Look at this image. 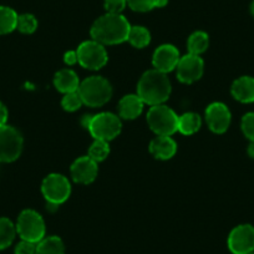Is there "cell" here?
<instances>
[{"instance_id":"6da1fadb","label":"cell","mask_w":254,"mask_h":254,"mask_svg":"<svg viewBox=\"0 0 254 254\" xmlns=\"http://www.w3.org/2000/svg\"><path fill=\"white\" fill-rule=\"evenodd\" d=\"M131 25L122 14L106 13L91 26L92 40L102 45H116L127 40Z\"/></svg>"},{"instance_id":"7a4b0ae2","label":"cell","mask_w":254,"mask_h":254,"mask_svg":"<svg viewBox=\"0 0 254 254\" xmlns=\"http://www.w3.org/2000/svg\"><path fill=\"white\" fill-rule=\"evenodd\" d=\"M137 95L151 106L162 105L171 95V82L167 75L156 69L146 71L137 84Z\"/></svg>"},{"instance_id":"3957f363","label":"cell","mask_w":254,"mask_h":254,"mask_svg":"<svg viewBox=\"0 0 254 254\" xmlns=\"http://www.w3.org/2000/svg\"><path fill=\"white\" fill-rule=\"evenodd\" d=\"M95 140L111 141L120 135L122 128L121 120L111 112H101L94 116H85L82 121Z\"/></svg>"},{"instance_id":"277c9868","label":"cell","mask_w":254,"mask_h":254,"mask_svg":"<svg viewBox=\"0 0 254 254\" xmlns=\"http://www.w3.org/2000/svg\"><path fill=\"white\" fill-rule=\"evenodd\" d=\"M79 94L84 105L100 107L106 104L112 96L111 84L101 76H91L80 84Z\"/></svg>"},{"instance_id":"5b68a950","label":"cell","mask_w":254,"mask_h":254,"mask_svg":"<svg viewBox=\"0 0 254 254\" xmlns=\"http://www.w3.org/2000/svg\"><path fill=\"white\" fill-rule=\"evenodd\" d=\"M147 124L157 136H172L178 131V116L163 104L148 110Z\"/></svg>"},{"instance_id":"8992f818","label":"cell","mask_w":254,"mask_h":254,"mask_svg":"<svg viewBox=\"0 0 254 254\" xmlns=\"http://www.w3.org/2000/svg\"><path fill=\"white\" fill-rule=\"evenodd\" d=\"M16 233L21 239L33 243H39L45 238V222L38 212L25 209L19 216L16 222Z\"/></svg>"},{"instance_id":"52a82bcc","label":"cell","mask_w":254,"mask_h":254,"mask_svg":"<svg viewBox=\"0 0 254 254\" xmlns=\"http://www.w3.org/2000/svg\"><path fill=\"white\" fill-rule=\"evenodd\" d=\"M77 63L82 67L89 70H100L107 64L109 56H107L106 49L104 45L95 40L84 41L77 48Z\"/></svg>"},{"instance_id":"ba28073f","label":"cell","mask_w":254,"mask_h":254,"mask_svg":"<svg viewBox=\"0 0 254 254\" xmlns=\"http://www.w3.org/2000/svg\"><path fill=\"white\" fill-rule=\"evenodd\" d=\"M41 190H43L44 197L49 203L59 206L70 197L71 186H70L69 180L65 176L53 173L44 180Z\"/></svg>"},{"instance_id":"9c48e42d","label":"cell","mask_w":254,"mask_h":254,"mask_svg":"<svg viewBox=\"0 0 254 254\" xmlns=\"http://www.w3.org/2000/svg\"><path fill=\"white\" fill-rule=\"evenodd\" d=\"M23 151V137L14 127L0 126V162L18 160Z\"/></svg>"},{"instance_id":"30bf717a","label":"cell","mask_w":254,"mask_h":254,"mask_svg":"<svg viewBox=\"0 0 254 254\" xmlns=\"http://www.w3.org/2000/svg\"><path fill=\"white\" fill-rule=\"evenodd\" d=\"M228 248L233 254H249L254 252V227L241 224L229 233Z\"/></svg>"},{"instance_id":"8fae6325","label":"cell","mask_w":254,"mask_h":254,"mask_svg":"<svg viewBox=\"0 0 254 254\" xmlns=\"http://www.w3.org/2000/svg\"><path fill=\"white\" fill-rule=\"evenodd\" d=\"M203 60L199 55L187 54L180 59L177 65V77L183 84H192L197 81L203 75Z\"/></svg>"},{"instance_id":"7c38bea8","label":"cell","mask_w":254,"mask_h":254,"mask_svg":"<svg viewBox=\"0 0 254 254\" xmlns=\"http://www.w3.org/2000/svg\"><path fill=\"white\" fill-rule=\"evenodd\" d=\"M206 120L214 133H224L231 125L232 115L228 107L222 102H213L206 110Z\"/></svg>"},{"instance_id":"4fadbf2b","label":"cell","mask_w":254,"mask_h":254,"mask_svg":"<svg viewBox=\"0 0 254 254\" xmlns=\"http://www.w3.org/2000/svg\"><path fill=\"white\" fill-rule=\"evenodd\" d=\"M180 59V51L177 50V48L170 45V44H165V45H161L160 48H157V50L155 51L152 64L156 70L167 74V72L172 71L177 67Z\"/></svg>"},{"instance_id":"5bb4252c","label":"cell","mask_w":254,"mask_h":254,"mask_svg":"<svg viewBox=\"0 0 254 254\" xmlns=\"http://www.w3.org/2000/svg\"><path fill=\"white\" fill-rule=\"evenodd\" d=\"M97 172H99L97 162L91 160L89 156L77 158L71 166L72 180L81 185H89L94 182L95 178L97 177Z\"/></svg>"},{"instance_id":"9a60e30c","label":"cell","mask_w":254,"mask_h":254,"mask_svg":"<svg viewBox=\"0 0 254 254\" xmlns=\"http://www.w3.org/2000/svg\"><path fill=\"white\" fill-rule=\"evenodd\" d=\"M150 152L158 160H170L177 152V143L171 136H157L151 141Z\"/></svg>"},{"instance_id":"2e32d148","label":"cell","mask_w":254,"mask_h":254,"mask_svg":"<svg viewBox=\"0 0 254 254\" xmlns=\"http://www.w3.org/2000/svg\"><path fill=\"white\" fill-rule=\"evenodd\" d=\"M234 99L243 104L254 102V77L242 76L233 82L231 89Z\"/></svg>"},{"instance_id":"e0dca14e","label":"cell","mask_w":254,"mask_h":254,"mask_svg":"<svg viewBox=\"0 0 254 254\" xmlns=\"http://www.w3.org/2000/svg\"><path fill=\"white\" fill-rule=\"evenodd\" d=\"M145 102L138 95H126L119 104V114L125 120H133L142 114Z\"/></svg>"},{"instance_id":"ac0fdd59","label":"cell","mask_w":254,"mask_h":254,"mask_svg":"<svg viewBox=\"0 0 254 254\" xmlns=\"http://www.w3.org/2000/svg\"><path fill=\"white\" fill-rule=\"evenodd\" d=\"M54 85L63 94H69V92L79 90L80 81L77 75L72 70L64 69L56 72L55 77H54Z\"/></svg>"},{"instance_id":"d6986e66","label":"cell","mask_w":254,"mask_h":254,"mask_svg":"<svg viewBox=\"0 0 254 254\" xmlns=\"http://www.w3.org/2000/svg\"><path fill=\"white\" fill-rule=\"evenodd\" d=\"M201 117L194 112H187L178 116V131L183 135H193L201 128Z\"/></svg>"},{"instance_id":"ffe728a7","label":"cell","mask_w":254,"mask_h":254,"mask_svg":"<svg viewBox=\"0 0 254 254\" xmlns=\"http://www.w3.org/2000/svg\"><path fill=\"white\" fill-rule=\"evenodd\" d=\"M35 254H65V246L59 237H46L36 243Z\"/></svg>"},{"instance_id":"44dd1931","label":"cell","mask_w":254,"mask_h":254,"mask_svg":"<svg viewBox=\"0 0 254 254\" xmlns=\"http://www.w3.org/2000/svg\"><path fill=\"white\" fill-rule=\"evenodd\" d=\"M18 14L9 6H0V35L11 33L18 25Z\"/></svg>"},{"instance_id":"7402d4cb","label":"cell","mask_w":254,"mask_h":254,"mask_svg":"<svg viewBox=\"0 0 254 254\" xmlns=\"http://www.w3.org/2000/svg\"><path fill=\"white\" fill-rule=\"evenodd\" d=\"M209 38L204 31H196L188 38L187 48L190 54L193 55H201L202 53L208 49Z\"/></svg>"},{"instance_id":"603a6c76","label":"cell","mask_w":254,"mask_h":254,"mask_svg":"<svg viewBox=\"0 0 254 254\" xmlns=\"http://www.w3.org/2000/svg\"><path fill=\"white\" fill-rule=\"evenodd\" d=\"M16 236V227L10 219L0 218V251L5 249L14 242Z\"/></svg>"},{"instance_id":"cb8c5ba5","label":"cell","mask_w":254,"mask_h":254,"mask_svg":"<svg viewBox=\"0 0 254 254\" xmlns=\"http://www.w3.org/2000/svg\"><path fill=\"white\" fill-rule=\"evenodd\" d=\"M127 40H128V43L131 45L135 46V48L142 49L150 44L151 34L143 26H131Z\"/></svg>"},{"instance_id":"d4e9b609","label":"cell","mask_w":254,"mask_h":254,"mask_svg":"<svg viewBox=\"0 0 254 254\" xmlns=\"http://www.w3.org/2000/svg\"><path fill=\"white\" fill-rule=\"evenodd\" d=\"M110 153V146L107 141L95 140L91 147L89 148V157L95 162H101L106 160Z\"/></svg>"},{"instance_id":"484cf974","label":"cell","mask_w":254,"mask_h":254,"mask_svg":"<svg viewBox=\"0 0 254 254\" xmlns=\"http://www.w3.org/2000/svg\"><path fill=\"white\" fill-rule=\"evenodd\" d=\"M16 29L23 34H33L38 29V20L31 14H21L18 16Z\"/></svg>"},{"instance_id":"4316f807","label":"cell","mask_w":254,"mask_h":254,"mask_svg":"<svg viewBox=\"0 0 254 254\" xmlns=\"http://www.w3.org/2000/svg\"><path fill=\"white\" fill-rule=\"evenodd\" d=\"M61 105H63L64 110L72 112L79 110L84 105V102H82L79 91H72L69 92V94H65V96L63 97V101H61Z\"/></svg>"},{"instance_id":"83f0119b","label":"cell","mask_w":254,"mask_h":254,"mask_svg":"<svg viewBox=\"0 0 254 254\" xmlns=\"http://www.w3.org/2000/svg\"><path fill=\"white\" fill-rule=\"evenodd\" d=\"M242 131L251 142H254V112H248L242 119Z\"/></svg>"},{"instance_id":"f1b7e54d","label":"cell","mask_w":254,"mask_h":254,"mask_svg":"<svg viewBox=\"0 0 254 254\" xmlns=\"http://www.w3.org/2000/svg\"><path fill=\"white\" fill-rule=\"evenodd\" d=\"M127 5L138 13H146L156 8V0H127Z\"/></svg>"},{"instance_id":"f546056e","label":"cell","mask_w":254,"mask_h":254,"mask_svg":"<svg viewBox=\"0 0 254 254\" xmlns=\"http://www.w3.org/2000/svg\"><path fill=\"white\" fill-rule=\"evenodd\" d=\"M104 5L107 13L121 14L127 5V0H104Z\"/></svg>"},{"instance_id":"4dcf8cb0","label":"cell","mask_w":254,"mask_h":254,"mask_svg":"<svg viewBox=\"0 0 254 254\" xmlns=\"http://www.w3.org/2000/svg\"><path fill=\"white\" fill-rule=\"evenodd\" d=\"M15 254H35L36 253V243L28 242L21 239L15 247Z\"/></svg>"},{"instance_id":"1f68e13d","label":"cell","mask_w":254,"mask_h":254,"mask_svg":"<svg viewBox=\"0 0 254 254\" xmlns=\"http://www.w3.org/2000/svg\"><path fill=\"white\" fill-rule=\"evenodd\" d=\"M64 61L67 65H75L77 63V53L76 51H67L64 56Z\"/></svg>"},{"instance_id":"d6a6232c","label":"cell","mask_w":254,"mask_h":254,"mask_svg":"<svg viewBox=\"0 0 254 254\" xmlns=\"http://www.w3.org/2000/svg\"><path fill=\"white\" fill-rule=\"evenodd\" d=\"M6 121H8V110H6L5 105L0 101V126L6 125Z\"/></svg>"},{"instance_id":"836d02e7","label":"cell","mask_w":254,"mask_h":254,"mask_svg":"<svg viewBox=\"0 0 254 254\" xmlns=\"http://www.w3.org/2000/svg\"><path fill=\"white\" fill-rule=\"evenodd\" d=\"M168 4V0H156V8H163Z\"/></svg>"},{"instance_id":"e575fe53","label":"cell","mask_w":254,"mask_h":254,"mask_svg":"<svg viewBox=\"0 0 254 254\" xmlns=\"http://www.w3.org/2000/svg\"><path fill=\"white\" fill-rule=\"evenodd\" d=\"M248 155L251 158H254V142H251L248 146Z\"/></svg>"},{"instance_id":"d590c367","label":"cell","mask_w":254,"mask_h":254,"mask_svg":"<svg viewBox=\"0 0 254 254\" xmlns=\"http://www.w3.org/2000/svg\"><path fill=\"white\" fill-rule=\"evenodd\" d=\"M251 13H252V15H253V18H254V0L252 1V4H251Z\"/></svg>"},{"instance_id":"8d00e7d4","label":"cell","mask_w":254,"mask_h":254,"mask_svg":"<svg viewBox=\"0 0 254 254\" xmlns=\"http://www.w3.org/2000/svg\"><path fill=\"white\" fill-rule=\"evenodd\" d=\"M249 254H254V252H253V253H249Z\"/></svg>"}]
</instances>
